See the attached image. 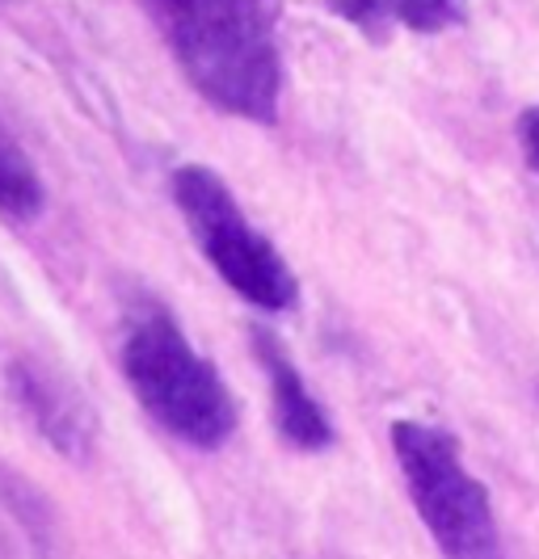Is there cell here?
<instances>
[{"label": "cell", "instance_id": "8992f818", "mask_svg": "<svg viewBox=\"0 0 539 559\" xmlns=\"http://www.w3.org/2000/svg\"><path fill=\"white\" fill-rule=\"evenodd\" d=\"M254 354L266 379H270V404H274V425L283 433L286 447L304 450V454H320L338 442V429L325 413V404L308 392L300 366L291 362L286 345L270 333L266 324H254Z\"/></svg>", "mask_w": 539, "mask_h": 559}, {"label": "cell", "instance_id": "30bf717a", "mask_svg": "<svg viewBox=\"0 0 539 559\" xmlns=\"http://www.w3.org/2000/svg\"><path fill=\"white\" fill-rule=\"evenodd\" d=\"M518 140H523V152H527L531 168L539 173V106H531L518 118Z\"/></svg>", "mask_w": 539, "mask_h": 559}, {"label": "cell", "instance_id": "ba28073f", "mask_svg": "<svg viewBox=\"0 0 539 559\" xmlns=\"http://www.w3.org/2000/svg\"><path fill=\"white\" fill-rule=\"evenodd\" d=\"M47 211V186L17 135L0 122V219L4 224H34Z\"/></svg>", "mask_w": 539, "mask_h": 559}, {"label": "cell", "instance_id": "9c48e42d", "mask_svg": "<svg viewBox=\"0 0 539 559\" xmlns=\"http://www.w3.org/2000/svg\"><path fill=\"white\" fill-rule=\"evenodd\" d=\"M0 501L17 518V526L30 534V543H34L43 556H56L59 513H56V504H51V497H47L34 479H26L22 472H13V467L0 463Z\"/></svg>", "mask_w": 539, "mask_h": 559}, {"label": "cell", "instance_id": "3957f363", "mask_svg": "<svg viewBox=\"0 0 539 559\" xmlns=\"http://www.w3.org/2000/svg\"><path fill=\"white\" fill-rule=\"evenodd\" d=\"M392 454L443 559H511L484 484L464 463L455 433L426 420H392Z\"/></svg>", "mask_w": 539, "mask_h": 559}, {"label": "cell", "instance_id": "5b68a950", "mask_svg": "<svg viewBox=\"0 0 539 559\" xmlns=\"http://www.w3.org/2000/svg\"><path fill=\"white\" fill-rule=\"evenodd\" d=\"M4 388L59 459H72V463L93 459L97 420H93L85 395L77 392L68 379H59L56 370H47L34 358H13L4 366Z\"/></svg>", "mask_w": 539, "mask_h": 559}, {"label": "cell", "instance_id": "277c9868", "mask_svg": "<svg viewBox=\"0 0 539 559\" xmlns=\"http://www.w3.org/2000/svg\"><path fill=\"white\" fill-rule=\"evenodd\" d=\"M169 190L199 252L245 304H254L257 311H291L300 304V282L283 252L249 224L215 168L181 165L169 177Z\"/></svg>", "mask_w": 539, "mask_h": 559}, {"label": "cell", "instance_id": "52a82bcc", "mask_svg": "<svg viewBox=\"0 0 539 559\" xmlns=\"http://www.w3.org/2000/svg\"><path fill=\"white\" fill-rule=\"evenodd\" d=\"M341 22L367 34L371 43H388L392 29L443 34L464 22L468 0H329Z\"/></svg>", "mask_w": 539, "mask_h": 559}, {"label": "cell", "instance_id": "6da1fadb", "mask_svg": "<svg viewBox=\"0 0 539 559\" xmlns=\"http://www.w3.org/2000/svg\"><path fill=\"white\" fill-rule=\"evenodd\" d=\"M190 88L220 114L274 122L283 110V0H136Z\"/></svg>", "mask_w": 539, "mask_h": 559}, {"label": "cell", "instance_id": "7a4b0ae2", "mask_svg": "<svg viewBox=\"0 0 539 559\" xmlns=\"http://www.w3.org/2000/svg\"><path fill=\"white\" fill-rule=\"evenodd\" d=\"M118 362L143 413L195 450H220L236 433V400L211 358H202L173 311L136 290L122 308Z\"/></svg>", "mask_w": 539, "mask_h": 559}]
</instances>
